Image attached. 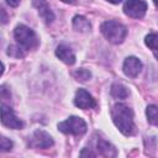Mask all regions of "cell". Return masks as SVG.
I'll use <instances>...</instances> for the list:
<instances>
[{
  "mask_svg": "<svg viewBox=\"0 0 158 158\" xmlns=\"http://www.w3.org/2000/svg\"><path fill=\"white\" fill-rule=\"evenodd\" d=\"M5 1H6L7 5H10V6H12V7H16V6L20 4V0H5Z\"/></svg>",
  "mask_w": 158,
  "mask_h": 158,
  "instance_id": "obj_23",
  "label": "cell"
},
{
  "mask_svg": "<svg viewBox=\"0 0 158 158\" xmlns=\"http://www.w3.org/2000/svg\"><path fill=\"white\" fill-rule=\"evenodd\" d=\"M32 4L38 10V14L41 15V17L47 23H51L54 20V15H53V12H52V10L48 6L46 0H32Z\"/></svg>",
  "mask_w": 158,
  "mask_h": 158,
  "instance_id": "obj_10",
  "label": "cell"
},
{
  "mask_svg": "<svg viewBox=\"0 0 158 158\" xmlns=\"http://www.w3.org/2000/svg\"><path fill=\"white\" fill-rule=\"evenodd\" d=\"M157 41H158V37H157L156 33H149V35L146 37V44H147L153 52L157 51Z\"/></svg>",
  "mask_w": 158,
  "mask_h": 158,
  "instance_id": "obj_19",
  "label": "cell"
},
{
  "mask_svg": "<svg viewBox=\"0 0 158 158\" xmlns=\"http://www.w3.org/2000/svg\"><path fill=\"white\" fill-rule=\"evenodd\" d=\"M147 11V4L143 0H127L123 5V12L133 19H141Z\"/></svg>",
  "mask_w": 158,
  "mask_h": 158,
  "instance_id": "obj_6",
  "label": "cell"
},
{
  "mask_svg": "<svg viewBox=\"0 0 158 158\" xmlns=\"http://www.w3.org/2000/svg\"><path fill=\"white\" fill-rule=\"evenodd\" d=\"M111 95L116 99H126L128 96V89L121 83H115L111 86Z\"/></svg>",
  "mask_w": 158,
  "mask_h": 158,
  "instance_id": "obj_14",
  "label": "cell"
},
{
  "mask_svg": "<svg viewBox=\"0 0 158 158\" xmlns=\"http://www.w3.org/2000/svg\"><path fill=\"white\" fill-rule=\"evenodd\" d=\"M96 147H98V151L100 152V154H102L105 157H115L116 156V148L105 139H99Z\"/></svg>",
  "mask_w": 158,
  "mask_h": 158,
  "instance_id": "obj_12",
  "label": "cell"
},
{
  "mask_svg": "<svg viewBox=\"0 0 158 158\" xmlns=\"http://www.w3.org/2000/svg\"><path fill=\"white\" fill-rule=\"evenodd\" d=\"M63 2H67V4H73L75 0H62Z\"/></svg>",
  "mask_w": 158,
  "mask_h": 158,
  "instance_id": "obj_26",
  "label": "cell"
},
{
  "mask_svg": "<svg viewBox=\"0 0 158 158\" xmlns=\"http://www.w3.org/2000/svg\"><path fill=\"white\" fill-rule=\"evenodd\" d=\"M9 21V16H7V12L5 11V9H2L0 6V23H6Z\"/></svg>",
  "mask_w": 158,
  "mask_h": 158,
  "instance_id": "obj_21",
  "label": "cell"
},
{
  "mask_svg": "<svg viewBox=\"0 0 158 158\" xmlns=\"http://www.w3.org/2000/svg\"><path fill=\"white\" fill-rule=\"evenodd\" d=\"M12 148V142L0 135V152H9Z\"/></svg>",
  "mask_w": 158,
  "mask_h": 158,
  "instance_id": "obj_20",
  "label": "cell"
},
{
  "mask_svg": "<svg viewBox=\"0 0 158 158\" xmlns=\"http://www.w3.org/2000/svg\"><path fill=\"white\" fill-rule=\"evenodd\" d=\"M74 78L79 81H86L88 79L91 78V73L88 70V69H84V68H80V69H77L74 72Z\"/></svg>",
  "mask_w": 158,
  "mask_h": 158,
  "instance_id": "obj_15",
  "label": "cell"
},
{
  "mask_svg": "<svg viewBox=\"0 0 158 158\" xmlns=\"http://www.w3.org/2000/svg\"><path fill=\"white\" fill-rule=\"evenodd\" d=\"M7 54L14 58H22L25 56V53L22 52V48L20 46H10L7 48Z\"/></svg>",
  "mask_w": 158,
  "mask_h": 158,
  "instance_id": "obj_18",
  "label": "cell"
},
{
  "mask_svg": "<svg viewBox=\"0 0 158 158\" xmlns=\"http://www.w3.org/2000/svg\"><path fill=\"white\" fill-rule=\"evenodd\" d=\"M56 54H57V57L62 62H64L67 64H74L75 63V54H74V52L72 51L70 47H68L65 44H59L57 47V49H56Z\"/></svg>",
  "mask_w": 158,
  "mask_h": 158,
  "instance_id": "obj_11",
  "label": "cell"
},
{
  "mask_svg": "<svg viewBox=\"0 0 158 158\" xmlns=\"http://www.w3.org/2000/svg\"><path fill=\"white\" fill-rule=\"evenodd\" d=\"M74 104L83 110H88V109H93L96 106V101L95 99L84 89H79L75 93V98H74Z\"/></svg>",
  "mask_w": 158,
  "mask_h": 158,
  "instance_id": "obj_8",
  "label": "cell"
},
{
  "mask_svg": "<svg viewBox=\"0 0 158 158\" xmlns=\"http://www.w3.org/2000/svg\"><path fill=\"white\" fill-rule=\"evenodd\" d=\"M123 73L127 75V77H131V78H135L138 75V73L141 72L142 69V63L138 58L136 57H127L123 62Z\"/></svg>",
  "mask_w": 158,
  "mask_h": 158,
  "instance_id": "obj_9",
  "label": "cell"
},
{
  "mask_svg": "<svg viewBox=\"0 0 158 158\" xmlns=\"http://www.w3.org/2000/svg\"><path fill=\"white\" fill-rule=\"evenodd\" d=\"M59 131L63 133H70V135H84L86 132V123L81 117L78 116H70L65 121L58 123Z\"/></svg>",
  "mask_w": 158,
  "mask_h": 158,
  "instance_id": "obj_4",
  "label": "cell"
},
{
  "mask_svg": "<svg viewBox=\"0 0 158 158\" xmlns=\"http://www.w3.org/2000/svg\"><path fill=\"white\" fill-rule=\"evenodd\" d=\"M80 156H83V157H84V156H90V157H95L96 154H95L94 152H91L90 149H88V148H85V149H83V151L80 152Z\"/></svg>",
  "mask_w": 158,
  "mask_h": 158,
  "instance_id": "obj_22",
  "label": "cell"
},
{
  "mask_svg": "<svg viewBox=\"0 0 158 158\" xmlns=\"http://www.w3.org/2000/svg\"><path fill=\"white\" fill-rule=\"evenodd\" d=\"M53 144H54L53 138L42 130L35 131L30 139V146L33 148H49Z\"/></svg>",
  "mask_w": 158,
  "mask_h": 158,
  "instance_id": "obj_7",
  "label": "cell"
},
{
  "mask_svg": "<svg viewBox=\"0 0 158 158\" xmlns=\"http://www.w3.org/2000/svg\"><path fill=\"white\" fill-rule=\"evenodd\" d=\"M111 117L116 127L126 136H130L135 131V123H133V112L132 110L123 105V104H116L111 111Z\"/></svg>",
  "mask_w": 158,
  "mask_h": 158,
  "instance_id": "obj_1",
  "label": "cell"
},
{
  "mask_svg": "<svg viewBox=\"0 0 158 158\" xmlns=\"http://www.w3.org/2000/svg\"><path fill=\"white\" fill-rule=\"evenodd\" d=\"M0 46H1V41H0Z\"/></svg>",
  "mask_w": 158,
  "mask_h": 158,
  "instance_id": "obj_27",
  "label": "cell"
},
{
  "mask_svg": "<svg viewBox=\"0 0 158 158\" xmlns=\"http://www.w3.org/2000/svg\"><path fill=\"white\" fill-rule=\"evenodd\" d=\"M73 26L79 32H89L91 30V25H90L89 20L85 19L84 16H80V15L74 16V19H73Z\"/></svg>",
  "mask_w": 158,
  "mask_h": 158,
  "instance_id": "obj_13",
  "label": "cell"
},
{
  "mask_svg": "<svg viewBox=\"0 0 158 158\" xmlns=\"http://www.w3.org/2000/svg\"><path fill=\"white\" fill-rule=\"evenodd\" d=\"M11 101V93L6 85H0V102L9 104Z\"/></svg>",
  "mask_w": 158,
  "mask_h": 158,
  "instance_id": "obj_16",
  "label": "cell"
},
{
  "mask_svg": "<svg viewBox=\"0 0 158 158\" xmlns=\"http://www.w3.org/2000/svg\"><path fill=\"white\" fill-rule=\"evenodd\" d=\"M101 32L109 42L115 43V44H118V43L123 42V40L127 35L126 27L122 23H120L117 21H114V20L104 22L101 25Z\"/></svg>",
  "mask_w": 158,
  "mask_h": 158,
  "instance_id": "obj_2",
  "label": "cell"
},
{
  "mask_svg": "<svg viewBox=\"0 0 158 158\" xmlns=\"http://www.w3.org/2000/svg\"><path fill=\"white\" fill-rule=\"evenodd\" d=\"M14 36L19 44L25 49H33L38 44V38L36 33L25 25H17L14 30Z\"/></svg>",
  "mask_w": 158,
  "mask_h": 158,
  "instance_id": "obj_3",
  "label": "cell"
},
{
  "mask_svg": "<svg viewBox=\"0 0 158 158\" xmlns=\"http://www.w3.org/2000/svg\"><path fill=\"white\" fill-rule=\"evenodd\" d=\"M109 2H111V4H118V2H121L122 0H107Z\"/></svg>",
  "mask_w": 158,
  "mask_h": 158,
  "instance_id": "obj_24",
  "label": "cell"
},
{
  "mask_svg": "<svg viewBox=\"0 0 158 158\" xmlns=\"http://www.w3.org/2000/svg\"><path fill=\"white\" fill-rule=\"evenodd\" d=\"M0 120L2 125L12 130H20L23 127V122L15 115L14 110L6 105H2L0 107Z\"/></svg>",
  "mask_w": 158,
  "mask_h": 158,
  "instance_id": "obj_5",
  "label": "cell"
},
{
  "mask_svg": "<svg viewBox=\"0 0 158 158\" xmlns=\"http://www.w3.org/2000/svg\"><path fill=\"white\" fill-rule=\"evenodd\" d=\"M2 73H4V64L0 62V75H1Z\"/></svg>",
  "mask_w": 158,
  "mask_h": 158,
  "instance_id": "obj_25",
  "label": "cell"
},
{
  "mask_svg": "<svg viewBox=\"0 0 158 158\" xmlns=\"http://www.w3.org/2000/svg\"><path fill=\"white\" fill-rule=\"evenodd\" d=\"M146 114H147L148 121L152 125H157V106L156 105H149L146 110Z\"/></svg>",
  "mask_w": 158,
  "mask_h": 158,
  "instance_id": "obj_17",
  "label": "cell"
}]
</instances>
